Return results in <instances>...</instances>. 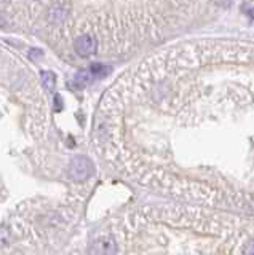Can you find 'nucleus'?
Returning <instances> with one entry per match:
<instances>
[{
    "instance_id": "nucleus-1",
    "label": "nucleus",
    "mask_w": 254,
    "mask_h": 255,
    "mask_svg": "<svg viewBox=\"0 0 254 255\" xmlns=\"http://www.w3.org/2000/svg\"><path fill=\"white\" fill-rule=\"evenodd\" d=\"M70 177L77 182H83L93 174V163L86 156H75L69 166Z\"/></svg>"
},
{
    "instance_id": "nucleus-6",
    "label": "nucleus",
    "mask_w": 254,
    "mask_h": 255,
    "mask_svg": "<svg viewBox=\"0 0 254 255\" xmlns=\"http://www.w3.org/2000/svg\"><path fill=\"white\" fill-rule=\"evenodd\" d=\"M90 74L91 77H106L107 74H110V67L104 66V64H99V62H94L90 66Z\"/></svg>"
},
{
    "instance_id": "nucleus-4",
    "label": "nucleus",
    "mask_w": 254,
    "mask_h": 255,
    "mask_svg": "<svg viewBox=\"0 0 254 255\" xmlns=\"http://www.w3.org/2000/svg\"><path fill=\"white\" fill-rule=\"evenodd\" d=\"M91 80V74L88 70H80L78 74L74 77V80L70 82V86L74 88V90H82V88H85L86 85L90 83Z\"/></svg>"
},
{
    "instance_id": "nucleus-3",
    "label": "nucleus",
    "mask_w": 254,
    "mask_h": 255,
    "mask_svg": "<svg viewBox=\"0 0 254 255\" xmlns=\"http://www.w3.org/2000/svg\"><path fill=\"white\" fill-rule=\"evenodd\" d=\"M74 50L77 54H80L82 58H88V56L94 54L98 50V42L96 38L90 34H83L75 38L74 42Z\"/></svg>"
},
{
    "instance_id": "nucleus-5",
    "label": "nucleus",
    "mask_w": 254,
    "mask_h": 255,
    "mask_svg": "<svg viewBox=\"0 0 254 255\" xmlns=\"http://www.w3.org/2000/svg\"><path fill=\"white\" fill-rule=\"evenodd\" d=\"M42 83L46 91L51 93L54 90V86H56V77H54L53 72H48V70L42 72Z\"/></svg>"
},
{
    "instance_id": "nucleus-2",
    "label": "nucleus",
    "mask_w": 254,
    "mask_h": 255,
    "mask_svg": "<svg viewBox=\"0 0 254 255\" xmlns=\"http://www.w3.org/2000/svg\"><path fill=\"white\" fill-rule=\"evenodd\" d=\"M117 254H118L117 239L110 235L101 236L93 244V255H117Z\"/></svg>"
}]
</instances>
